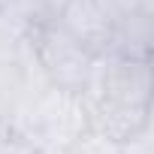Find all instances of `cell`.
<instances>
[{"instance_id":"3","label":"cell","mask_w":154,"mask_h":154,"mask_svg":"<svg viewBox=\"0 0 154 154\" xmlns=\"http://www.w3.org/2000/svg\"><path fill=\"white\" fill-rule=\"evenodd\" d=\"M51 21H57L72 39H79L94 54L106 51L112 45V36H115V21L103 9L100 0H66L54 12Z\"/></svg>"},{"instance_id":"8","label":"cell","mask_w":154,"mask_h":154,"mask_svg":"<svg viewBox=\"0 0 154 154\" xmlns=\"http://www.w3.org/2000/svg\"><path fill=\"white\" fill-rule=\"evenodd\" d=\"M66 3V0H42V6H45V12H48V18H54V12L60 9Z\"/></svg>"},{"instance_id":"1","label":"cell","mask_w":154,"mask_h":154,"mask_svg":"<svg viewBox=\"0 0 154 154\" xmlns=\"http://www.w3.org/2000/svg\"><path fill=\"white\" fill-rule=\"evenodd\" d=\"M6 118H9V133L30 142L36 154H66L91 130L82 94L57 85H48L36 97L15 103L6 112Z\"/></svg>"},{"instance_id":"4","label":"cell","mask_w":154,"mask_h":154,"mask_svg":"<svg viewBox=\"0 0 154 154\" xmlns=\"http://www.w3.org/2000/svg\"><path fill=\"white\" fill-rule=\"evenodd\" d=\"M0 15H6L24 27H39L42 21H51L42 0H0Z\"/></svg>"},{"instance_id":"2","label":"cell","mask_w":154,"mask_h":154,"mask_svg":"<svg viewBox=\"0 0 154 154\" xmlns=\"http://www.w3.org/2000/svg\"><path fill=\"white\" fill-rule=\"evenodd\" d=\"M30 42H33V54L42 72L48 75V82L79 94L91 72L94 51L85 48L79 39H72L57 21H42L39 27H33Z\"/></svg>"},{"instance_id":"7","label":"cell","mask_w":154,"mask_h":154,"mask_svg":"<svg viewBox=\"0 0 154 154\" xmlns=\"http://www.w3.org/2000/svg\"><path fill=\"white\" fill-rule=\"evenodd\" d=\"M0 154H36V148L30 142H24L21 136L6 133L3 139H0Z\"/></svg>"},{"instance_id":"5","label":"cell","mask_w":154,"mask_h":154,"mask_svg":"<svg viewBox=\"0 0 154 154\" xmlns=\"http://www.w3.org/2000/svg\"><path fill=\"white\" fill-rule=\"evenodd\" d=\"M66 154H121V142L109 139V136L100 133V130H88Z\"/></svg>"},{"instance_id":"9","label":"cell","mask_w":154,"mask_h":154,"mask_svg":"<svg viewBox=\"0 0 154 154\" xmlns=\"http://www.w3.org/2000/svg\"><path fill=\"white\" fill-rule=\"evenodd\" d=\"M6 133H9V118H6V109L0 106V139H3Z\"/></svg>"},{"instance_id":"6","label":"cell","mask_w":154,"mask_h":154,"mask_svg":"<svg viewBox=\"0 0 154 154\" xmlns=\"http://www.w3.org/2000/svg\"><path fill=\"white\" fill-rule=\"evenodd\" d=\"M103 9L112 15V21H124L136 12H151V0H100Z\"/></svg>"}]
</instances>
